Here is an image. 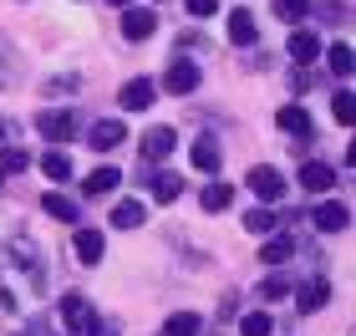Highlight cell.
<instances>
[{"mask_svg":"<svg viewBox=\"0 0 356 336\" xmlns=\"http://www.w3.org/2000/svg\"><path fill=\"white\" fill-rule=\"evenodd\" d=\"M199 204H204L209 214H219V209H229V204H234V189L229 184H209L204 194H199Z\"/></svg>","mask_w":356,"mask_h":336,"instance_id":"7402d4cb","label":"cell"},{"mask_svg":"<svg viewBox=\"0 0 356 336\" xmlns=\"http://www.w3.org/2000/svg\"><path fill=\"white\" fill-rule=\"evenodd\" d=\"M193 168H199V173H219V148H214V143H209V138H199V143H193Z\"/></svg>","mask_w":356,"mask_h":336,"instance_id":"603a6c76","label":"cell"},{"mask_svg":"<svg viewBox=\"0 0 356 336\" xmlns=\"http://www.w3.org/2000/svg\"><path fill=\"white\" fill-rule=\"evenodd\" d=\"M76 260H82V265L102 260V234H97V230H76Z\"/></svg>","mask_w":356,"mask_h":336,"instance_id":"ac0fdd59","label":"cell"},{"mask_svg":"<svg viewBox=\"0 0 356 336\" xmlns=\"http://www.w3.org/2000/svg\"><path fill=\"white\" fill-rule=\"evenodd\" d=\"M250 189H254V199H265V204H280L285 199V173L280 168H250Z\"/></svg>","mask_w":356,"mask_h":336,"instance_id":"6da1fadb","label":"cell"},{"mask_svg":"<svg viewBox=\"0 0 356 336\" xmlns=\"http://www.w3.org/2000/svg\"><path fill=\"white\" fill-rule=\"evenodd\" d=\"M163 92H173V97H188V92H199V67H193L188 56H178L168 77H163Z\"/></svg>","mask_w":356,"mask_h":336,"instance_id":"3957f363","label":"cell"},{"mask_svg":"<svg viewBox=\"0 0 356 336\" xmlns=\"http://www.w3.org/2000/svg\"><path fill=\"white\" fill-rule=\"evenodd\" d=\"M326 301H331V285H326V280H321V275H316V280H305V285H300V296H296V306H300L305 316H311V311H321V306H326Z\"/></svg>","mask_w":356,"mask_h":336,"instance_id":"30bf717a","label":"cell"},{"mask_svg":"<svg viewBox=\"0 0 356 336\" xmlns=\"http://www.w3.org/2000/svg\"><path fill=\"white\" fill-rule=\"evenodd\" d=\"M239 331H245V336H275V326H270V316H265V311L245 316V321H239Z\"/></svg>","mask_w":356,"mask_h":336,"instance_id":"f1b7e54d","label":"cell"},{"mask_svg":"<svg viewBox=\"0 0 356 336\" xmlns=\"http://www.w3.org/2000/svg\"><path fill=\"white\" fill-rule=\"evenodd\" d=\"M300 184L311 189V194H326V189L336 184V173H331L326 163H305V168H300Z\"/></svg>","mask_w":356,"mask_h":336,"instance_id":"d6986e66","label":"cell"},{"mask_svg":"<svg viewBox=\"0 0 356 336\" xmlns=\"http://www.w3.org/2000/svg\"><path fill=\"white\" fill-rule=\"evenodd\" d=\"M143 214H148V209H143L138 199H118V209H112L107 219L118 224V230H138V224H143Z\"/></svg>","mask_w":356,"mask_h":336,"instance_id":"e0dca14e","label":"cell"},{"mask_svg":"<svg viewBox=\"0 0 356 336\" xmlns=\"http://www.w3.org/2000/svg\"><path fill=\"white\" fill-rule=\"evenodd\" d=\"M0 138H6V118H0Z\"/></svg>","mask_w":356,"mask_h":336,"instance_id":"836d02e7","label":"cell"},{"mask_svg":"<svg viewBox=\"0 0 356 336\" xmlns=\"http://www.w3.org/2000/svg\"><path fill=\"white\" fill-rule=\"evenodd\" d=\"M21 336H36V331H21Z\"/></svg>","mask_w":356,"mask_h":336,"instance_id":"d590c367","label":"cell"},{"mask_svg":"<svg viewBox=\"0 0 356 336\" xmlns=\"http://www.w3.org/2000/svg\"><path fill=\"white\" fill-rule=\"evenodd\" d=\"M280 219H285V214H275L270 204H260V209H250V214H245V224H250L254 234H275V230H280Z\"/></svg>","mask_w":356,"mask_h":336,"instance_id":"44dd1931","label":"cell"},{"mask_svg":"<svg viewBox=\"0 0 356 336\" xmlns=\"http://www.w3.org/2000/svg\"><path fill=\"white\" fill-rule=\"evenodd\" d=\"M122 138H127V127H122L118 118H102V122H92V133H87V143H92L97 153H112Z\"/></svg>","mask_w":356,"mask_h":336,"instance_id":"8992f818","label":"cell"},{"mask_svg":"<svg viewBox=\"0 0 356 336\" xmlns=\"http://www.w3.org/2000/svg\"><path fill=\"white\" fill-rule=\"evenodd\" d=\"M275 122H280L290 138H311V112H305V107H296V102L275 112Z\"/></svg>","mask_w":356,"mask_h":336,"instance_id":"9c48e42d","label":"cell"},{"mask_svg":"<svg viewBox=\"0 0 356 336\" xmlns=\"http://www.w3.org/2000/svg\"><path fill=\"white\" fill-rule=\"evenodd\" d=\"M92 336H118V321H92Z\"/></svg>","mask_w":356,"mask_h":336,"instance_id":"d6a6232c","label":"cell"},{"mask_svg":"<svg viewBox=\"0 0 356 336\" xmlns=\"http://www.w3.org/2000/svg\"><path fill=\"white\" fill-rule=\"evenodd\" d=\"M41 173H46V179H56V184H67L72 179V158L67 153H46L41 158Z\"/></svg>","mask_w":356,"mask_h":336,"instance_id":"484cf974","label":"cell"},{"mask_svg":"<svg viewBox=\"0 0 356 336\" xmlns=\"http://www.w3.org/2000/svg\"><path fill=\"white\" fill-rule=\"evenodd\" d=\"M112 6H127V0H112Z\"/></svg>","mask_w":356,"mask_h":336,"instance_id":"e575fe53","label":"cell"},{"mask_svg":"<svg viewBox=\"0 0 356 336\" xmlns=\"http://www.w3.org/2000/svg\"><path fill=\"white\" fill-rule=\"evenodd\" d=\"M6 168H10V173H21V168H26V153H21V148H10V153H6Z\"/></svg>","mask_w":356,"mask_h":336,"instance_id":"1f68e13d","label":"cell"},{"mask_svg":"<svg viewBox=\"0 0 356 336\" xmlns=\"http://www.w3.org/2000/svg\"><path fill=\"white\" fill-rule=\"evenodd\" d=\"M285 51H290V61H296V67H305V61L321 56V36H316V31H296V36L285 41Z\"/></svg>","mask_w":356,"mask_h":336,"instance_id":"ba28073f","label":"cell"},{"mask_svg":"<svg viewBox=\"0 0 356 336\" xmlns=\"http://www.w3.org/2000/svg\"><path fill=\"white\" fill-rule=\"evenodd\" d=\"M184 6H188V15H199V21H209V15H214V6H219V0H184Z\"/></svg>","mask_w":356,"mask_h":336,"instance_id":"4dcf8cb0","label":"cell"},{"mask_svg":"<svg viewBox=\"0 0 356 336\" xmlns=\"http://www.w3.org/2000/svg\"><path fill=\"white\" fill-rule=\"evenodd\" d=\"M118 179H122V173L112 168V163H102V168H92L87 179H82V189H87L92 199H102V194H112V189H118Z\"/></svg>","mask_w":356,"mask_h":336,"instance_id":"7c38bea8","label":"cell"},{"mask_svg":"<svg viewBox=\"0 0 356 336\" xmlns=\"http://www.w3.org/2000/svg\"><path fill=\"white\" fill-rule=\"evenodd\" d=\"M204 321H199V311H173L168 321H163V336H199Z\"/></svg>","mask_w":356,"mask_h":336,"instance_id":"5bb4252c","label":"cell"},{"mask_svg":"<svg viewBox=\"0 0 356 336\" xmlns=\"http://www.w3.org/2000/svg\"><path fill=\"white\" fill-rule=\"evenodd\" d=\"M36 133L51 138V143H72V138H76V112H41V118H36Z\"/></svg>","mask_w":356,"mask_h":336,"instance_id":"277c9868","label":"cell"},{"mask_svg":"<svg viewBox=\"0 0 356 336\" xmlns=\"http://www.w3.org/2000/svg\"><path fill=\"white\" fill-rule=\"evenodd\" d=\"M254 36H260V31H254V15L239 6V10L229 15V41H234V46H254Z\"/></svg>","mask_w":356,"mask_h":336,"instance_id":"4fadbf2b","label":"cell"},{"mask_svg":"<svg viewBox=\"0 0 356 336\" xmlns=\"http://www.w3.org/2000/svg\"><path fill=\"white\" fill-rule=\"evenodd\" d=\"M158 31V10H148V6H127L122 10V36L127 41H148Z\"/></svg>","mask_w":356,"mask_h":336,"instance_id":"7a4b0ae2","label":"cell"},{"mask_svg":"<svg viewBox=\"0 0 356 336\" xmlns=\"http://www.w3.org/2000/svg\"><path fill=\"white\" fill-rule=\"evenodd\" d=\"M331 112H336V122H341V127H351V118H356L351 92H336V97H331Z\"/></svg>","mask_w":356,"mask_h":336,"instance_id":"83f0119b","label":"cell"},{"mask_svg":"<svg viewBox=\"0 0 356 336\" xmlns=\"http://www.w3.org/2000/svg\"><path fill=\"white\" fill-rule=\"evenodd\" d=\"M270 10L280 15V21H290V26H296V21H305V10H311V0H270Z\"/></svg>","mask_w":356,"mask_h":336,"instance_id":"4316f807","label":"cell"},{"mask_svg":"<svg viewBox=\"0 0 356 336\" xmlns=\"http://www.w3.org/2000/svg\"><path fill=\"white\" fill-rule=\"evenodd\" d=\"M260 296H265V301H280V296H290V280H280V275H270V280L260 285Z\"/></svg>","mask_w":356,"mask_h":336,"instance_id":"f546056e","label":"cell"},{"mask_svg":"<svg viewBox=\"0 0 356 336\" xmlns=\"http://www.w3.org/2000/svg\"><path fill=\"white\" fill-rule=\"evenodd\" d=\"M173 143H178V138H173V127H153V133L143 138V158H168V153H173Z\"/></svg>","mask_w":356,"mask_h":336,"instance_id":"9a60e30c","label":"cell"},{"mask_svg":"<svg viewBox=\"0 0 356 336\" xmlns=\"http://www.w3.org/2000/svg\"><path fill=\"white\" fill-rule=\"evenodd\" d=\"M311 219H316V230H326V234H341L346 224H351V209L341 199H326V204H316L311 209Z\"/></svg>","mask_w":356,"mask_h":336,"instance_id":"5b68a950","label":"cell"},{"mask_svg":"<svg viewBox=\"0 0 356 336\" xmlns=\"http://www.w3.org/2000/svg\"><path fill=\"white\" fill-rule=\"evenodd\" d=\"M153 97H158V82H153V77H133V82L122 87V107H127V112L153 107Z\"/></svg>","mask_w":356,"mask_h":336,"instance_id":"52a82bcc","label":"cell"},{"mask_svg":"<svg viewBox=\"0 0 356 336\" xmlns=\"http://www.w3.org/2000/svg\"><path fill=\"white\" fill-rule=\"evenodd\" d=\"M41 209L51 214V219H61V224H72V219H76V204H72L67 194H46V199H41Z\"/></svg>","mask_w":356,"mask_h":336,"instance_id":"d4e9b609","label":"cell"},{"mask_svg":"<svg viewBox=\"0 0 356 336\" xmlns=\"http://www.w3.org/2000/svg\"><path fill=\"white\" fill-rule=\"evenodd\" d=\"M61 321H67L76 336H82V331L92 326V306H87L82 296H67V301H61Z\"/></svg>","mask_w":356,"mask_h":336,"instance_id":"8fae6325","label":"cell"},{"mask_svg":"<svg viewBox=\"0 0 356 336\" xmlns=\"http://www.w3.org/2000/svg\"><path fill=\"white\" fill-rule=\"evenodd\" d=\"M148 194H153L158 204H173L178 194H184V184H178L173 173H148Z\"/></svg>","mask_w":356,"mask_h":336,"instance_id":"2e32d148","label":"cell"},{"mask_svg":"<svg viewBox=\"0 0 356 336\" xmlns=\"http://www.w3.org/2000/svg\"><path fill=\"white\" fill-rule=\"evenodd\" d=\"M290 255H296V239H290V234H275V239H265L260 260H265V265H285Z\"/></svg>","mask_w":356,"mask_h":336,"instance_id":"ffe728a7","label":"cell"},{"mask_svg":"<svg viewBox=\"0 0 356 336\" xmlns=\"http://www.w3.org/2000/svg\"><path fill=\"white\" fill-rule=\"evenodd\" d=\"M326 67H331L336 77H351V67H356V56H351V46H346V41H336V46H326Z\"/></svg>","mask_w":356,"mask_h":336,"instance_id":"cb8c5ba5","label":"cell"}]
</instances>
